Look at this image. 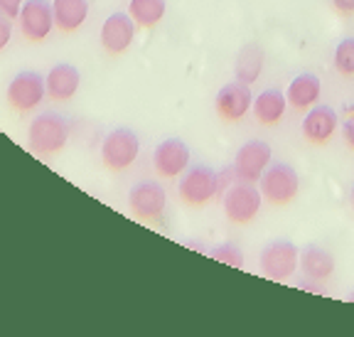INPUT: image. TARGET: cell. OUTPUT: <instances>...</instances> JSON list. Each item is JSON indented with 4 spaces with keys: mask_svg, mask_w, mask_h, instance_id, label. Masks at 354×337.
<instances>
[{
    "mask_svg": "<svg viewBox=\"0 0 354 337\" xmlns=\"http://www.w3.org/2000/svg\"><path fill=\"white\" fill-rule=\"evenodd\" d=\"M72 136V126L64 116L55 113V111H44L39 116H35L28 126V148L30 153L39 155V158H50L64 150Z\"/></svg>",
    "mask_w": 354,
    "mask_h": 337,
    "instance_id": "1",
    "label": "cell"
},
{
    "mask_svg": "<svg viewBox=\"0 0 354 337\" xmlns=\"http://www.w3.org/2000/svg\"><path fill=\"white\" fill-rule=\"evenodd\" d=\"M221 192H224L221 172L212 170L209 165L187 167L180 177V185H177V194L189 207H205Z\"/></svg>",
    "mask_w": 354,
    "mask_h": 337,
    "instance_id": "2",
    "label": "cell"
},
{
    "mask_svg": "<svg viewBox=\"0 0 354 337\" xmlns=\"http://www.w3.org/2000/svg\"><path fill=\"white\" fill-rule=\"evenodd\" d=\"M259 190L263 194V202H268V205H290L300 192V175L288 163H271L268 170L263 172V177L259 180Z\"/></svg>",
    "mask_w": 354,
    "mask_h": 337,
    "instance_id": "3",
    "label": "cell"
},
{
    "mask_svg": "<svg viewBox=\"0 0 354 337\" xmlns=\"http://www.w3.org/2000/svg\"><path fill=\"white\" fill-rule=\"evenodd\" d=\"M138 155H140V138L131 128H113L101 140V163L113 172L128 170L133 163L138 161Z\"/></svg>",
    "mask_w": 354,
    "mask_h": 337,
    "instance_id": "4",
    "label": "cell"
},
{
    "mask_svg": "<svg viewBox=\"0 0 354 337\" xmlns=\"http://www.w3.org/2000/svg\"><path fill=\"white\" fill-rule=\"evenodd\" d=\"M263 194L251 183H234L221 192V207L232 224H249L259 217Z\"/></svg>",
    "mask_w": 354,
    "mask_h": 337,
    "instance_id": "5",
    "label": "cell"
},
{
    "mask_svg": "<svg viewBox=\"0 0 354 337\" xmlns=\"http://www.w3.org/2000/svg\"><path fill=\"white\" fill-rule=\"evenodd\" d=\"M273 163V150L271 145L261 138H251L236 150L234 158V180L236 183H251L259 185V180L263 177V172L268 170V165Z\"/></svg>",
    "mask_w": 354,
    "mask_h": 337,
    "instance_id": "6",
    "label": "cell"
},
{
    "mask_svg": "<svg viewBox=\"0 0 354 337\" xmlns=\"http://www.w3.org/2000/svg\"><path fill=\"white\" fill-rule=\"evenodd\" d=\"M47 96V84H44V77L37 72H30V69H22L15 77L8 82L6 89V99L17 113H30L35 111L42 99Z\"/></svg>",
    "mask_w": 354,
    "mask_h": 337,
    "instance_id": "7",
    "label": "cell"
},
{
    "mask_svg": "<svg viewBox=\"0 0 354 337\" xmlns=\"http://www.w3.org/2000/svg\"><path fill=\"white\" fill-rule=\"evenodd\" d=\"M261 271L263 276L273 281H286L290 278L300 266V251L293 242L288 239H276V242L266 244L261 251Z\"/></svg>",
    "mask_w": 354,
    "mask_h": 337,
    "instance_id": "8",
    "label": "cell"
},
{
    "mask_svg": "<svg viewBox=\"0 0 354 337\" xmlns=\"http://www.w3.org/2000/svg\"><path fill=\"white\" fill-rule=\"evenodd\" d=\"M128 207H131L133 217H138L143 221L162 219L167 207L165 188L160 183H155V180H140L128 192Z\"/></svg>",
    "mask_w": 354,
    "mask_h": 337,
    "instance_id": "9",
    "label": "cell"
},
{
    "mask_svg": "<svg viewBox=\"0 0 354 337\" xmlns=\"http://www.w3.org/2000/svg\"><path fill=\"white\" fill-rule=\"evenodd\" d=\"M17 25L28 42H44L57 28L52 3L50 0H28L17 15Z\"/></svg>",
    "mask_w": 354,
    "mask_h": 337,
    "instance_id": "10",
    "label": "cell"
},
{
    "mask_svg": "<svg viewBox=\"0 0 354 337\" xmlns=\"http://www.w3.org/2000/svg\"><path fill=\"white\" fill-rule=\"evenodd\" d=\"M189 161H192V153H189L187 143L180 138L160 140L153 150V167L162 180L183 177V172L189 167Z\"/></svg>",
    "mask_w": 354,
    "mask_h": 337,
    "instance_id": "11",
    "label": "cell"
},
{
    "mask_svg": "<svg viewBox=\"0 0 354 337\" xmlns=\"http://www.w3.org/2000/svg\"><path fill=\"white\" fill-rule=\"evenodd\" d=\"M254 106V96H251V86L243 82H229L216 91L214 111L221 121L239 123L246 118V113Z\"/></svg>",
    "mask_w": 354,
    "mask_h": 337,
    "instance_id": "12",
    "label": "cell"
},
{
    "mask_svg": "<svg viewBox=\"0 0 354 337\" xmlns=\"http://www.w3.org/2000/svg\"><path fill=\"white\" fill-rule=\"evenodd\" d=\"M136 30L138 25L133 22V17L128 12H111L101 25V47L104 52H109L111 57H118L123 52L131 50V44L136 42Z\"/></svg>",
    "mask_w": 354,
    "mask_h": 337,
    "instance_id": "13",
    "label": "cell"
},
{
    "mask_svg": "<svg viewBox=\"0 0 354 337\" xmlns=\"http://www.w3.org/2000/svg\"><path fill=\"white\" fill-rule=\"evenodd\" d=\"M339 126L337 111L327 104H315L310 111H305V118L300 123V133L303 138L313 145H325L335 136Z\"/></svg>",
    "mask_w": 354,
    "mask_h": 337,
    "instance_id": "14",
    "label": "cell"
},
{
    "mask_svg": "<svg viewBox=\"0 0 354 337\" xmlns=\"http://www.w3.org/2000/svg\"><path fill=\"white\" fill-rule=\"evenodd\" d=\"M44 84H47V96L52 101H69L77 96L82 86V72L69 62H59L47 72Z\"/></svg>",
    "mask_w": 354,
    "mask_h": 337,
    "instance_id": "15",
    "label": "cell"
},
{
    "mask_svg": "<svg viewBox=\"0 0 354 337\" xmlns=\"http://www.w3.org/2000/svg\"><path fill=\"white\" fill-rule=\"evenodd\" d=\"M320 96H322V82H320V77L313 72L295 74L286 89L288 106L295 111H310L320 101Z\"/></svg>",
    "mask_w": 354,
    "mask_h": 337,
    "instance_id": "16",
    "label": "cell"
},
{
    "mask_svg": "<svg viewBox=\"0 0 354 337\" xmlns=\"http://www.w3.org/2000/svg\"><path fill=\"white\" fill-rule=\"evenodd\" d=\"M288 111V99L286 91L281 89H263L259 96H254V106L251 113L261 126H278L283 121Z\"/></svg>",
    "mask_w": 354,
    "mask_h": 337,
    "instance_id": "17",
    "label": "cell"
},
{
    "mask_svg": "<svg viewBox=\"0 0 354 337\" xmlns=\"http://www.w3.org/2000/svg\"><path fill=\"white\" fill-rule=\"evenodd\" d=\"M263 62H266V52L259 42H249L243 44L236 55V64H234V74H236V82L243 84H256L263 72Z\"/></svg>",
    "mask_w": 354,
    "mask_h": 337,
    "instance_id": "18",
    "label": "cell"
},
{
    "mask_svg": "<svg viewBox=\"0 0 354 337\" xmlns=\"http://www.w3.org/2000/svg\"><path fill=\"white\" fill-rule=\"evenodd\" d=\"M52 12L59 33H77L88 17V0H52Z\"/></svg>",
    "mask_w": 354,
    "mask_h": 337,
    "instance_id": "19",
    "label": "cell"
},
{
    "mask_svg": "<svg viewBox=\"0 0 354 337\" xmlns=\"http://www.w3.org/2000/svg\"><path fill=\"white\" fill-rule=\"evenodd\" d=\"M300 268L310 281H327L335 273V256L317 244H310L300 251Z\"/></svg>",
    "mask_w": 354,
    "mask_h": 337,
    "instance_id": "20",
    "label": "cell"
},
{
    "mask_svg": "<svg viewBox=\"0 0 354 337\" xmlns=\"http://www.w3.org/2000/svg\"><path fill=\"white\" fill-rule=\"evenodd\" d=\"M165 12H167V0H131L128 3V15L143 30L155 28L165 17Z\"/></svg>",
    "mask_w": 354,
    "mask_h": 337,
    "instance_id": "21",
    "label": "cell"
},
{
    "mask_svg": "<svg viewBox=\"0 0 354 337\" xmlns=\"http://www.w3.org/2000/svg\"><path fill=\"white\" fill-rule=\"evenodd\" d=\"M332 66L339 77H354V37L339 39L335 52H332Z\"/></svg>",
    "mask_w": 354,
    "mask_h": 337,
    "instance_id": "22",
    "label": "cell"
},
{
    "mask_svg": "<svg viewBox=\"0 0 354 337\" xmlns=\"http://www.w3.org/2000/svg\"><path fill=\"white\" fill-rule=\"evenodd\" d=\"M212 259L221 261V264L227 266H234V268H243V254L234 244H221V246L212 249Z\"/></svg>",
    "mask_w": 354,
    "mask_h": 337,
    "instance_id": "23",
    "label": "cell"
},
{
    "mask_svg": "<svg viewBox=\"0 0 354 337\" xmlns=\"http://www.w3.org/2000/svg\"><path fill=\"white\" fill-rule=\"evenodd\" d=\"M10 39H12V20L0 12V52L10 44Z\"/></svg>",
    "mask_w": 354,
    "mask_h": 337,
    "instance_id": "24",
    "label": "cell"
},
{
    "mask_svg": "<svg viewBox=\"0 0 354 337\" xmlns=\"http://www.w3.org/2000/svg\"><path fill=\"white\" fill-rule=\"evenodd\" d=\"M25 3H28V0H0V12L8 15L10 20H17V15H20Z\"/></svg>",
    "mask_w": 354,
    "mask_h": 337,
    "instance_id": "25",
    "label": "cell"
},
{
    "mask_svg": "<svg viewBox=\"0 0 354 337\" xmlns=\"http://www.w3.org/2000/svg\"><path fill=\"white\" fill-rule=\"evenodd\" d=\"M342 140L349 150H354V113H349L342 121Z\"/></svg>",
    "mask_w": 354,
    "mask_h": 337,
    "instance_id": "26",
    "label": "cell"
},
{
    "mask_svg": "<svg viewBox=\"0 0 354 337\" xmlns=\"http://www.w3.org/2000/svg\"><path fill=\"white\" fill-rule=\"evenodd\" d=\"M339 15H354V0H330Z\"/></svg>",
    "mask_w": 354,
    "mask_h": 337,
    "instance_id": "27",
    "label": "cell"
},
{
    "mask_svg": "<svg viewBox=\"0 0 354 337\" xmlns=\"http://www.w3.org/2000/svg\"><path fill=\"white\" fill-rule=\"evenodd\" d=\"M349 199H352V210H354V185H352V192H349Z\"/></svg>",
    "mask_w": 354,
    "mask_h": 337,
    "instance_id": "28",
    "label": "cell"
},
{
    "mask_svg": "<svg viewBox=\"0 0 354 337\" xmlns=\"http://www.w3.org/2000/svg\"><path fill=\"white\" fill-rule=\"evenodd\" d=\"M349 303H354V293H352V295H349Z\"/></svg>",
    "mask_w": 354,
    "mask_h": 337,
    "instance_id": "29",
    "label": "cell"
}]
</instances>
